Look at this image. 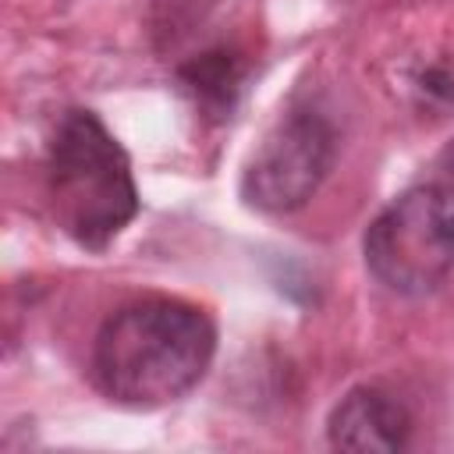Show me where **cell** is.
<instances>
[{
  "mask_svg": "<svg viewBox=\"0 0 454 454\" xmlns=\"http://www.w3.org/2000/svg\"><path fill=\"white\" fill-rule=\"evenodd\" d=\"M216 351L213 319L177 298H145L114 312L92 348L99 390L124 408H163L184 397Z\"/></svg>",
  "mask_w": 454,
  "mask_h": 454,
  "instance_id": "6da1fadb",
  "label": "cell"
},
{
  "mask_svg": "<svg viewBox=\"0 0 454 454\" xmlns=\"http://www.w3.org/2000/svg\"><path fill=\"white\" fill-rule=\"evenodd\" d=\"M46 199L57 227L103 252L138 213L128 153L92 110H67L46 153Z\"/></svg>",
  "mask_w": 454,
  "mask_h": 454,
  "instance_id": "7a4b0ae2",
  "label": "cell"
},
{
  "mask_svg": "<svg viewBox=\"0 0 454 454\" xmlns=\"http://www.w3.org/2000/svg\"><path fill=\"white\" fill-rule=\"evenodd\" d=\"M369 273L397 294H426L454 270V184L429 181L397 195L362 238Z\"/></svg>",
  "mask_w": 454,
  "mask_h": 454,
  "instance_id": "3957f363",
  "label": "cell"
},
{
  "mask_svg": "<svg viewBox=\"0 0 454 454\" xmlns=\"http://www.w3.org/2000/svg\"><path fill=\"white\" fill-rule=\"evenodd\" d=\"M333 163V128L316 110H291L255 145L241 195L262 213H291L312 199Z\"/></svg>",
  "mask_w": 454,
  "mask_h": 454,
  "instance_id": "277c9868",
  "label": "cell"
},
{
  "mask_svg": "<svg viewBox=\"0 0 454 454\" xmlns=\"http://www.w3.org/2000/svg\"><path fill=\"white\" fill-rule=\"evenodd\" d=\"M326 433L337 450H401L408 443L411 419L394 394L380 387H355L333 408Z\"/></svg>",
  "mask_w": 454,
  "mask_h": 454,
  "instance_id": "5b68a950",
  "label": "cell"
},
{
  "mask_svg": "<svg viewBox=\"0 0 454 454\" xmlns=\"http://www.w3.org/2000/svg\"><path fill=\"white\" fill-rule=\"evenodd\" d=\"M184 89L213 114H227L234 96H238V82H241V67L234 57L227 53H206L199 60H192L181 71Z\"/></svg>",
  "mask_w": 454,
  "mask_h": 454,
  "instance_id": "8992f818",
  "label": "cell"
}]
</instances>
